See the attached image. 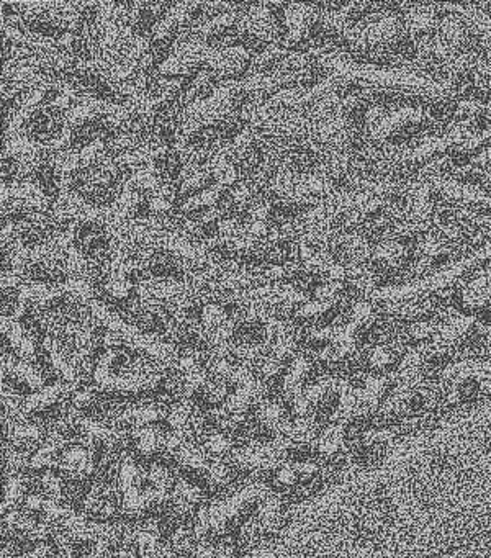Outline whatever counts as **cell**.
<instances>
[{"instance_id": "cell-5", "label": "cell", "mask_w": 491, "mask_h": 558, "mask_svg": "<svg viewBox=\"0 0 491 558\" xmlns=\"http://www.w3.org/2000/svg\"><path fill=\"white\" fill-rule=\"evenodd\" d=\"M195 69L189 68V66H185L182 63L181 59L176 58L174 54L169 53L167 56L166 61L161 63V66H158V74L159 76H192L194 74Z\"/></svg>"}, {"instance_id": "cell-4", "label": "cell", "mask_w": 491, "mask_h": 558, "mask_svg": "<svg viewBox=\"0 0 491 558\" xmlns=\"http://www.w3.org/2000/svg\"><path fill=\"white\" fill-rule=\"evenodd\" d=\"M437 187H441L444 192L452 195V197H462L465 200H473V202H491L488 195L483 194L482 190L473 189L470 185L455 184V182H444V180H436Z\"/></svg>"}, {"instance_id": "cell-1", "label": "cell", "mask_w": 491, "mask_h": 558, "mask_svg": "<svg viewBox=\"0 0 491 558\" xmlns=\"http://www.w3.org/2000/svg\"><path fill=\"white\" fill-rule=\"evenodd\" d=\"M318 63L325 68L333 69L336 76L344 81H359L362 84H375L385 87H406V89L421 90L426 94L442 97L446 89L431 81L428 77L416 76L411 72L400 71V69L377 68L370 64H357L349 58H343L334 51H328L318 56Z\"/></svg>"}, {"instance_id": "cell-2", "label": "cell", "mask_w": 491, "mask_h": 558, "mask_svg": "<svg viewBox=\"0 0 491 558\" xmlns=\"http://www.w3.org/2000/svg\"><path fill=\"white\" fill-rule=\"evenodd\" d=\"M491 256V244L483 246L478 251L472 252L467 257H462L460 261L442 267L433 275H429L426 279L416 280L405 287L382 288V290H374L370 293V298L374 300H388V302H398V300H410V298L418 297L421 293L433 292L437 288H444L451 284L452 280L457 279L464 274L465 270L472 267L477 262L485 261Z\"/></svg>"}, {"instance_id": "cell-3", "label": "cell", "mask_w": 491, "mask_h": 558, "mask_svg": "<svg viewBox=\"0 0 491 558\" xmlns=\"http://www.w3.org/2000/svg\"><path fill=\"white\" fill-rule=\"evenodd\" d=\"M225 187L220 184H215L210 189L203 190L200 194L190 195L181 207L177 208V213L194 212L197 208L213 207L215 203L220 200L221 194L225 192Z\"/></svg>"}]
</instances>
